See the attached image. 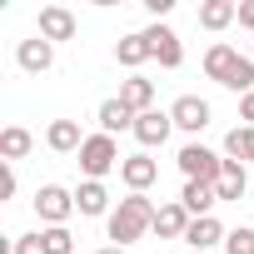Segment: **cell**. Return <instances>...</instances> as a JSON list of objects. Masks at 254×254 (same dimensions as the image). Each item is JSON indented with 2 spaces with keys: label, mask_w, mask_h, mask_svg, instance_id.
<instances>
[{
  "label": "cell",
  "mask_w": 254,
  "mask_h": 254,
  "mask_svg": "<svg viewBox=\"0 0 254 254\" xmlns=\"http://www.w3.org/2000/svg\"><path fill=\"white\" fill-rule=\"evenodd\" d=\"M145 40L155 45V60H160L165 70H180V65H185V45H180V35H175L165 20H155V25L145 30Z\"/></svg>",
  "instance_id": "obj_8"
},
{
  "label": "cell",
  "mask_w": 254,
  "mask_h": 254,
  "mask_svg": "<svg viewBox=\"0 0 254 254\" xmlns=\"http://www.w3.org/2000/svg\"><path fill=\"white\" fill-rule=\"evenodd\" d=\"M180 204L194 214V219H204V214H214V204H219V194H214V185H199V180H185V190H180Z\"/></svg>",
  "instance_id": "obj_21"
},
{
  "label": "cell",
  "mask_w": 254,
  "mask_h": 254,
  "mask_svg": "<svg viewBox=\"0 0 254 254\" xmlns=\"http://www.w3.org/2000/svg\"><path fill=\"white\" fill-rule=\"evenodd\" d=\"M120 105H125V110H135V115L155 110V80H145V75L120 80Z\"/></svg>",
  "instance_id": "obj_16"
},
{
  "label": "cell",
  "mask_w": 254,
  "mask_h": 254,
  "mask_svg": "<svg viewBox=\"0 0 254 254\" xmlns=\"http://www.w3.org/2000/svg\"><path fill=\"white\" fill-rule=\"evenodd\" d=\"M239 120H244V125H254V90L239 100Z\"/></svg>",
  "instance_id": "obj_30"
},
{
  "label": "cell",
  "mask_w": 254,
  "mask_h": 254,
  "mask_svg": "<svg viewBox=\"0 0 254 254\" xmlns=\"http://www.w3.org/2000/svg\"><path fill=\"white\" fill-rule=\"evenodd\" d=\"M15 190H20V180H15V165H5V175H0V194H5V199H10Z\"/></svg>",
  "instance_id": "obj_27"
},
{
  "label": "cell",
  "mask_w": 254,
  "mask_h": 254,
  "mask_svg": "<svg viewBox=\"0 0 254 254\" xmlns=\"http://www.w3.org/2000/svg\"><path fill=\"white\" fill-rule=\"evenodd\" d=\"M234 20H239V0H204V5H199V25L214 30V35L229 30Z\"/></svg>",
  "instance_id": "obj_22"
},
{
  "label": "cell",
  "mask_w": 254,
  "mask_h": 254,
  "mask_svg": "<svg viewBox=\"0 0 254 254\" xmlns=\"http://www.w3.org/2000/svg\"><path fill=\"white\" fill-rule=\"evenodd\" d=\"M155 199L150 194H125L115 209H110V219H105V234H110V244H120V249H130L135 239H145V234H155Z\"/></svg>",
  "instance_id": "obj_1"
},
{
  "label": "cell",
  "mask_w": 254,
  "mask_h": 254,
  "mask_svg": "<svg viewBox=\"0 0 254 254\" xmlns=\"http://www.w3.org/2000/svg\"><path fill=\"white\" fill-rule=\"evenodd\" d=\"M80 175L85 180H105L110 170H120V145H115V135H85V145H80Z\"/></svg>",
  "instance_id": "obj_2"
},
{
  "label": "cell",
  "mask_w": 254,
  "mask_h": 254,
  "mask_svg": "<svg viewBox=\"0 0 254 254\" xmlns=\"http://www.w3.org/2000/svg\"><path fill=\"white\" fill-rule=\"evenodd\" d=\"M175 165H180L185 180H199V185H219V175H224V155H214V150L199 145V140H190V145L175 155Z\"/></svg>",
  "instance_id": "obj_3"
},
{
  "label": "cell",
  "mask_w": 254,
  "mask_h": 254,
  "mask_svg": "<svg viewBox=\"0 0 254 254\" xmlns=\"http://www.w3.org/2000/svg\"><path fill=\"white\" fill-rule=\"evenodd\" d=\"M120 180H125V190H130V194H145V190L160 180V165L150 160V150L125 155V160H120Z\"/></svg>",
  "instance_id": "obj_6"
},
{
  "label": "cell",
  "mask_w": 254,
  "mask_h": 254,
  "mask_svg": "<svg viewBox=\"0 0 254 254\" xmlns=\"http://www.w3.org/2000/svg\"><path fill=\"white\" fill-rule=\"evenodd\" d=\"M145 10H150V15H155V20H165V15H170V10H175V0H145Z\"/></svg>",
  "instance_id": "obj_28"
},
{
  "label": "cell",
  "mask_w": 254,
  "mask_h": 254,
  "mask_svg": "<svg viewBox=\"0 0 254 254\" xmlns=\"http://www.w3.org/2000/svg\"><path fill=\"white\" fill-rule=\"evenodd\" d=\"M170 130H175L170 110H145V115L135 120V140H140V150H160V145L170 140Z\"/></svg>",
  "instance_id": "obj_9"
},
{
  "label": "cell",
  "mask_w": 254,
  "mask_h": 254,
  "mask_svg": "<svg viewBox=\"0 0 254 254\" xmlns=\"http://www.w3.org/2000/svg\"><path fill=\"white\" fill-rule=\"evenodd\" d=\"M35 214L45 219V229L70 224V214H75V190H65V185H40V190H35Z\"/></svg>",
  "instance_id": "obj_4"
},
{
  "label": "cell",
  "mask_w": 254,
  "mask_h": 254,
  "mask_svg": "<svg viewBox=\"0 0 254 254\" xmlns=\"http://www.w3.org/2000/svg\"><path fill=\"white\" fill-rule=\"evenodd\" d=\"M40 244H45V254H75V234H70L65 224H55V229H40Z\"/></svg>",
  "instance_id": "obj_24"
},
{
  "label": "cell",
  "mask_w": 254,
  "mask_h": 254,
  "mask_svg": "<svg viewBox=\"0 0 254 254\" xmlns=\"http://www.w3.org/2000/svg\"><path fill=\"white\" fill-rule=\"evenodd\" d=\"M75 30H80V20H75V10H65V5H40V40H50V45H60V40H75Z\"/></svg>",
  "instance_id": "obj_7"
},
{
  "label": "cell",
  "mask_w": 254,
  "mask_h": 254,
  "mask_svg": "<svg viewBox=\"0 0 254 254\" xmlns=\"http://www.w3.org/2000/svg\"><path fill=\"white\" fill-rule=\"evenodd\" d=\"M10 254H45L40 229H35V234H15V239H10Z\"/></svg>",
  "instance_id": "obj_26"
},
{
  "label": "cell",
  "mask_w": 254,
  "mask_h": 254,
  "mask_svg": "<svg viewBox=\"0 0 254 254\" xmlns=\"http://www.w3.org/2000/svg\"><path fill=\"white\" fill-rule=\"evenodd\" d=\"M239 25L254 30V0H239Z\"/></svg>",
  "instance_id": "obj_29"
},
{
  "label": "cell",
  "mask_w": 254,
  "mask_h": 254,
  "mask_svg": "<svg viewBox=\"0 0 254 254\" xmlns=\"http://www.w3.org/2000/svg\"><path fill=\"white\" fill-rule=\"evenodd\" d=\"M75 209L85 214V219H110V190H105V180H80V190H75Z\"/></svg>",
  "instance_id": "obj_14"
},
{
  "label": "cell",
  "mask_w": 254,
  "mask_h": 254,
  "mask_svg": "<svg viewBox=\"0 0 254 254\" xmlns=\"http://www.w3.org/2000/svg\"><path fill=\"white\" fill-rule=\"evenodd\" d=\"M95 120H100V135H120V130H130L135 135V110H125L120 105V95H110V100H100V110H95Z\"/></svg>",
  "instance_id": "obj_13"
},
{
  "label": "cell",
  "mask_w": 254,
  "mask_h": 254,
  "mask_svg": "<svg viewBox=\"0 0 254 254\" xmlns=\"http://www.w3.org/2000/svg\"><path fill=\"white\" fill-rule=\"evenodd\" d=\"M100 254H130V249H120V244H105V249H100Z\"/></svg>",
  "instance_id": "obj_31"
},
{
  "label": "cell",
  "mask_w": 254,
  "mask_h": 254,
  "mask_svg": "<svg viewBox=\"0 0 254 254\" xmlns=\"http://www.w3.org/2000/svg\"><path fill=\"white\" fill-rule=\"evenodd\" d=\"M15 65H20L25 75H45V70L55 65V45H50V40H40V35H30V40H20V45H15Z\"/></svg>",
  "instance_id": "obj_10"
},
{
  "label": "cell",
  "mask_w": 254,
  "mask_h": 254,
  "mask_svg": "<svg viewBox=\"0 0 254 254\" xmlns=\"http://www.w3.org/2000/svg\"><path fill=\"white\" fill-rule=\"evenodd\" d=\"M115 60H120L125 70H140L145 60H155V45L145 40V30H135V35H125V40H115Z\"/></svg>",
  "instance_id": "obj_19"
},
{
  "label": "cell",
  "mask_w": 254,
  "mask_h": 254,
  "mask_svg": "<svg viewBox=\"0 0 254 254\" xmlns=\"http://www.w3.org/2000/svg\"><path fill=\"white\" fill-rule=\"evenodd\" d=\"M239 60H244V55H239L234 45L214 40V45L204 50V75H209L214 85H229V80H234V70H239Z\"/></svg>",
  "instance_id": "obj_11"
},
{
  "label": "cell",
  "mask_w": 254,
  "mask_h": 254,
  "mask_svg": "<svg viewBox=\"0 0 254 254\" xmlns=\"http://www.w3.org/2000/svg\"><path fill=\"white\" fill-rule=\"evenodd\" d=\"M224 160H239V165L254 160V125H234L224 135Z\"/></svg>",
  "instance_id": "obj_23"
},
{
  "label": "cell",
  "mask_w": 254,
  "mask_h": 254,
  "mask_svg": "<svg viewBox=\"0 0 254 254\" xmlns=\"http://www.w3.org/2000/svg\"><path fill=\"white\" fill-rule=\"evenodd\" d=\"M229 239V229L214 219V214H204V219H194L190 224V234H185V244H190V254H204V249H214V244H224Z\"/></svg>",
  "instance_id": "obj_15"
},
{
  "label": "cell",
  "mask_w": 254,
  "mask_h": 254,
  "mask_svg": "<svg viewBox=\"0 0 254 254\" xmlns=\"http://www.w3.org/2000/svg\"><path fill=\"white\" fill-rule=\"evenodd\" d=\"M45 145H50L55 155H80V145H85V135H80V120H50Z\"/></svg>",
  "instance_id": "obj_17"
},
{
  "label": "cell",
  "mask_w": 254,
  "mask_h": 254,
  "mask_svg": "<svg viewBox=\"0 0 254 254\" xmlns=\"http://www.w3.org/2000/svg\"><path fill=\"white\" fill-rule=\"evenodd\" d=\"M224 254H254V229H229Z\"/></svg>",
  "instance_id": "obj_25"
},
{
  "label": "cell",
  "mask_w": 254,
  "mask_h": 254,
  "mask_svg": "<svg viewBox=\"0 0 254 254\" xmlns=\"http://www.w3.org/2000/svg\"><path fill=\"white\" fill-rule=\"evenodd\" d=\"M190 224H194V214H190L180 199H165V204L155 209V234H160V239H185Z\"/></svg>",
  "instance_id": "obj_12"
},
{
  "label": "cell",
  "mask_w": 254,
  "mask_h": 254,
  "mask_svg": "<svg viewBox=\"0 0 254 254\" xmlns=\"http://www.w3.org/2000/svg\"><path fill=\"white\" fill-rule=\"evenodd\" d=\"M249 60H254V45H249Z\"/></svg>",
  "instance_id": "obj_32"
},
{
  "label": "cell",
  "mask_w": 254,
  "mask_h": 254,
  "mask_svg": "<svg viewBox=\"0 0 254 254\" xmlns=\"http://www.w3.org/2000/svg\"><path fill=\"white\" fill-rule=\"evenodd\" d=\"M30 150H35V135L25 130V125H5V130H0V160H5V165L25 160Z\"/></svg>",
  "instance_id": "obj_20"
},
{
  "label": "cell",
  "mask_w": 254,
  "mask_h": 254,
  "mask_svg": "<svg viewBox=\"0 0 254 254\" xmlns=\"http://www.w3.org/2000/svg\"><path fill=\"white\" fill-rule=\"evenodd\" d=\"M214 194H219V204H239V199L249 194V175H244V165H239V160H224V175H219Z\"/></svg>",
  "instance_id": "obj_18"
},
{
  "label": "cell",
  "mask_w": 254,
  "mask_h": 254,
  "mask_svg": "<svg viewBox=\"0 0 254 254\" xmlns=\"http://www.w3.org/2000/svg\"><path fill=\"white\" fill-rule=\"evenodd\" d=\"M170 120H175V130L199 135V130H209L214 110H209V100H204V95H180V100L170 105Z\"/></svg>",
  "instance_id": "obj_5"
}]
</instances>
